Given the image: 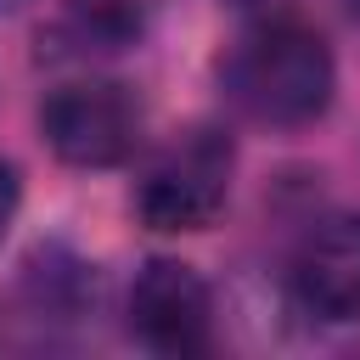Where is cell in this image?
Wrapping results in <instances>:
<instances>
[{
	"mask_svg": "<svg viewBox=\"0 0 360 360\" xmlns=\"http://www.w3.org/2000/svg\"><path fill=\"white\" fill-rule=\"evenodd\" d=\"M219 84L242 118H253L264 129H309L315 118L332 112L338 56L315 22L276 11L231 45Z\"/></svg>",
	"mask_w": 360,
	"mask_h": 360,
	"instance_id": "cell-1",
	"label": "cell"
},
{
	"mask_svg": "<svg viewBox=\"0 0 360 360\" xmlns=\"http://www.w3.org/2000/svg\"><path fill=\"white\" fill-rule=\"evenodd\" d=\"M231 174H236V141L214 124H197L152 158V169L135 186V214L146 231L163 236L208 231L231 202Z\"/></svg>",
	"mask_w": 360,
	"mask_h": 360,
	"instance_id": "cell-2",
	"label": "cell"
},
{
	"mask_svg": "<svg viewBox=\"0 0 360 360\" xmlns=\"http://www.w3.org/2000/svg\"><path fill=\"white\" fill-rule=\"evenodd\" d=\"M39 135L68 169H118L141 141V101L118 79H73L39 101Z\"/></svg>",
	"mask_w": 360,
	"mask_h": 360,
	"instance_id": "cell-3",
	"label": "cell"
},
{
	"mask_svg": "<svg viewBox=\"0 0 360 360\" xmlns=\"http://www.w3.org/2000/svg\"><path fill=\"white\" fill-rule=\"evenodd\" d=\"M129 338L152 354H202L214 343V292L186 259H146L124 298Z\"/></svg>",
	"mask_w": 360,
	"mask_h": 360,
	"instance_id": "cell-4",
	"label": "cell"
},
{
	"mask_svg": "<svg viewBox=\"0 0 360 360\" xmlns=\"http://www.w3.org/2000/svg\"><path fill=\"white\" fill-rule=\"evenodd\" d=\"M287 298L309 321L360 315V208H332L309 219L287 259Z\"/></svg>",
	"mask_w": 360,
	"mask_h": 360,
	"instance_id": "cell-5",
	"label": "cell"
},
{
	"mask_svg": "<svg viewBox=\"0 0 360 360\" xmlns=\"http://www.w3.org/2000/svg\"><path fill=\"white\" fill-rule=\"evenodd\" d=\"M17 292L28 304L34 321H84L96 309V292H101V276L90 259H79L73 248L62 242H45L22 259V276H17Z\"/></svg>",
	"mask_w": 360,
	"mask_h": 360,
	"instance_id": "cell-6",
	"label": "cell"
},
{
	"mask_svg": "<svg viewBox=\"0 0 360 360\" xmlns=\"http://www.w3.org/2000/svg\"><path fill=\"white\" fill-rule=\"evenodd\" d=\"M152 11L158 0H62V34L79 51H129Z\"/></svg>",
	"mask_w": 360,
	"mask_h": 360,
	"instance_id": "cell-7",
	"label": "cell"
},
{
	"mask_svg": "<svg viewBox=\"0 0 360 360\" xmlns=\"http://www.w3.org/2000/svg\"><path fill=\"white\" fill-rule=\"evenodd\" d=\"M17 202H22V174H17L11 158H0V236H6V225L17 219Z\"/></svg>",
	"mask_w": 360,
	"mask_h": 360,
	"instance_id": "cell-8",
	"label": "cell"
},
{
	"mask_svg": "<svg viewBox=\"0 0 360 360\" xmlns=\"http://www.w3.org/2000/svg\"><path fill=\"white\" fill-rule=\"evenodd\" d=\"M34 0H0V17H17V11H28Z\"/></svg>",
	"mask_w": 360,
	"mask_h": 360,
	"instance_id": "cell-9",
	"label": "cell"
},
{
	"mask_svg": "<svg viewBox=\"0 0 360 360\" xmlns=\"http://www.w3.org/2000/svg\"><path fill=\"white\" fill-rule=\"evenodd\" d=\"M349 6H354V17H360V0H349Z\"/></svg>",
	"mask_w": 360,
	"mask_h": 360,
	"instance_id": "cell-10",
	"label": "cell"
}]
</instances>
